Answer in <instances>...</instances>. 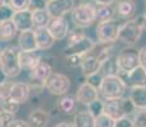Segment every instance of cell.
Listing matches in <instances>:
<instances>
[{
	"mask_svg": "<svg viewBox=\"0 0 146 127\" xmlns=\"http://www.w3.org/2000/svg\"><path fill=\"white\" fill-rule=\"evenodd\" d=\"M142 32H144V15H140L137 18L123 22L119 25L117 41L126 45L127 47H132L141 38Z\"/></svg>",
	"mask_w": 146,
	"mask_h": 127,
	"instance_id": "6da1fadb",
	"label": "cell"
},
{
	"mask_svg": "<svg viewBox=\"0 0 146 127\" xmlns=\"http://www.w3.org/2000/svg\"><path fill=\"white\" fill-rule=\"evenodd\" d=\"M67 37H69V45L64 50L65 56L78 55L84 57V56L92 53V51L95 49V42L84 32H81L80 28H78L76 32L69 33Z\"/></svg>",
	"mask_w": 146,
	"mask_h": 127,
	"instance_id": "7a4b0ae2",
	"label": "cell"
},
{
	"mask_svg": "<svg viewBox=\"0 0 146 127\" xmlns=\"http://www.w3.org/2000/svg\"><path fill=\"white\" fill-rule=\"evenodd\" d=\"M19 53H21V50L15 46L3 47L0 51V67L9 79L18 76L22 71Z\"/></svg>",
	"mask_w": 146,
	"mask_h": 127,
	"instance_id": "3957f363",
	"label": "cell"
},
{
	"mask_svg": "<svg viewBox=\"0 0 146 127\" xmlns=\"http://www.w3.org/2000/svg\"><path fill=\"white\" fill-rule=\"evenodd\" d=\"M126 90H127V85L119 75L104 76L99 88V94L103 97L104 102L117 100L125 97Z\"/></svg>",
	"mask_w": 146,
	"mask_h": 127,
	"instance_id": "277c9868",
	"label": "cell"
},
{
	"mask_svg": "<svg viewBox=\"0 0 146 127\" xmlns=\"http://www.w3.org/2000/svg\"><path fill=\"white\" fill-rule=\"evenodd\" d=\"M71 19L75 27L78 28H88L97 21L95 17V5L90 3H81L76 5L71 13Z\"/></svg>",
	"mask_w": 146,
	"mask_h": 127,
	"instance_id": "5b68a950",
	"label": "cell"
},
{
	"mask_svg": "<svg viewBox=\"0 0 146 127\" xmlns=\"http://www.w3.org/2000/svg\"><path fill=\"white\" fill-rule=\"evenodd\" d=\"M71 88V80L70 78L62 72L53 71L51 76L47 79L44 84V89L52 95L57 97H64L67 94V92Z\"/></svg>",
	"mask_w": 146,
	"mask_h": 127,
	"instance_id": "8992f818",
	"label": "cell"
},
{
	"mask_svg": "<svg viewBox=\"0 0 146 127\" xmlns=\"http://www.w3.org/2000/svg\"><path fill=\"white\" fill-rule=\"evenodd\" d=\"M116 61L119 74H128L137 66H140L139 51L135 50L133 47H126L118 52V55L116 56Z\"/></svg>",
	"mask_w": 146,
	"mask_h": 127,
	"instance_id": "52a82bcc",
	"label": "cell"
},
{
	"mask_svg": "<svg viewBox=\"0 0 146 127\" xmlns=\"http://www.w3.org/2000/svg\"><path fill=\"white\" fill-rule=\"evenodd\" d=\"M119 23L116 21H108V22H100L97 25V39L99 43L111 45L114 43L118 37V31H119Z\"/></svg>",
	"mask_w": 146,
	"mask_h": 127,
	"instance_id": "ba28073f",
	"label": "cell"
},
{
	"mask_svg": "<svg viewBox=\"0 0 146 127\" xmlns=\"http://www.w3.org/2000/svg\"><path fill=\"white\" fill-rule=\"evenodd\" d=\"M3 89L5 90L8 95L10 98L17 102L18 104H23L29 99V95H31V89L29 84L24 83V81H13V83H9L8 81L4 86H1Z\"/></svg>",
	"mask_w": 146,
	"mask_h": 127,
	"instance_id": "9c48e42d",
	"label": "cell"
},
{
	"mask_svg": "<svg viewBox=\"0 0 146 127\" xmlns=\"http://www.w3.org/2000/svg\"><path fill=\"white\" fill-rule=\"evenodd\" d=\"M52 72H53L52 65L47 63V61L41 60L29 71V78H31V81H32V83H29L31 89L37 88V86H43L44 88V84H46L47 79L51 76Z\"/></svg>",
	"mask_w": 146,
	"mask_h": 127,
	"instance_id": "30bf717a",
	"label": "cell"
},
{
	"mask_svg": "<svg viewBox=\"0 0 146 127\" xmlns=\"http://www.w3.org/2000/svg\"><path fill=\"white\" fill-rule=\"evenodd\" d=\"M76 7L75 0H48L47 1V12L52 19L55 18H65L66 14L72 13Z\"/></svg>",
	"mask_w": 146,
	"mask_h": 127,
	"instance_id": "8fae6325",
	"label": "cell"
},
{
	"mask_svg": "<svg viewBox=\"0 0 146 127\" xmlns=\"http://www.w3.org/2000/svg\"><path fill=\"white\" fill-rule=\"evenodd\" d=\"M99 90L85 81V83L80 84V86L78 88L75 98H76V102H79L80 104H84V106L88 107L89 104L99 99Z\"/></svg>",
	"mask_w": 146,
	"mask_h": 127,
	"instance_id": "7c38bea8",
	"label": "cell"
},
{
	"mask_svg": "<svg viewBox=\"0 0 146 127\" xmlns=\"http://www.w3.org/2000/svg\"><path fill=\"white\" fill-rule=\"evenodd\" d=\"M119 76L123 79L126 85L130 88L135 86H146V67L137 66L128 74H119Z\"/></svg>",
	"mask_w": 146,
	"mask_h": 127,
	"instance_id": "4fadbf2b",
	"label": "cell"
},
{
	"mask_svg": "<svg viewBox=\"0 0 146 127\" xmlns=\"http://www.w3.org/2000/svg\"><path fill=\"white\" fill-rule=\"evenodd\" d=\"M18 49L21 51H23V52L38 51L35 29L19 32V36H18Z\"/></svg>",
	"mask_w": 146,
	"mask_h": 127,
	"instance_id": "5bb4252c",
	"label": "cell"
},
{
	"mask_svg": "<svg viewBox=\"0 0 146 127\" xmlns=\"http://www.w3.org/2000/svg\"><path fill=\"white\" fill-rule=\"evenodd\" d=\"M48 29L53 36L55 41H62L65 39L70 33L69 29V23L66 22L65 18H55L51 19L48 24Z\"/></svg>",
	"mask_w": 146,
	"mask_h": 127,
	"instance_id": "9a60e30c",
	"label": "cell"
},
{
	"mask_svg": "<svg viewBox=\"0 0 146 127\" xmlns=\"http://www.w3.org/2000/svg\"><path fill=\"white\" fill-rule=\"evenodd\" d=\"M13 23L15 24L18 32L35 29L32 10L27 9V10H22V12H15V14L13 17Z\"/></svg>",
	"mask_w": 146,
	"mask_h": 127,
	"instance_id": "2e32d148",
	"label": "cell"
},
{
	"mask_svg": "<svg viewBox=\"0 0 146 127\" xmlns=\"http://www.w3.org/2000/svg\"><path fill=\"white\" fill-rule=\"evenodd\" d=\"M100 66H102V61L99 60L98 55H92V53H89V55L84 56L83 61H81V65H80L81 74L85 76V78H88V76L99 72Z\"/></svg>",
	"mask_w": 146,
	"mask_h": 127,
	"instance_id": "e0dca14e",
	"label": "cell"
},
{
	"mask_svg": "<svg viewBox=\"0 0 146 127\" xmlns=\"http://www.w3.org/2000/svg\"><path fill=\"white\" fill-rule=\"evenodd\" d=\"M36 39H37V47L38 51H47L55 45V38L50 32L48 27L35 28Z\"/></svg>",
	"mask_w": 146,
	"mask_h": 127,
	"instance_id": "ac0fdd59",
	"label": "cell"
},
{
	"mask_svg": "<svg viewBox=\"0 0 146 127\" xmlns=\"http://www.w3.org/2000/svg\"><path fill=\"white\" fill-rule=\"evenodd\" d=\"M28 125L31 127H47L50 122V114L42 108H36L28 116Z\"/></svg>",
	"mask_w": 146,
	"mask_h": 127,
	"instance_id": "d6986e66",
	"label": "cell"
},
{
	"mask_svg": "<svg viewBox=\"0 0 146 127\" xmlns=\"http://www.w3.org/2000/svg\"><path fill=\"white\" fill-rule=\"evenodd\" d=\"M41 60H42V56L40 51H32V52H23V51H21V53H19V63H21L22 70L31 71Z\"/></svg>",
	"mask_w": 146,
	"mask_h": 127,
	"instance_id": "ffe728a7",
	"label": "cell"
},
{
	"mask_svg": "<svg viewBox=\"0 0 146 127\" xmlns=\"http://www.w3.org/2000/svg\"><path fill=\"white\" fill-rule=\"evenodd\" d=\"M128 98L139 111L146 109V86H135L130 88V95Z\"/></svg>",
	"mask_w": 146,
	"mask_h": 127,
	"instance_id": "44dd1931",
	"label": "cell"
},
{
	"mask_svg": "<svg viewBox=\"0 0 146 127\" xmlns=\"http://www.w3.org/2000/svg\"><path fill=\"white\" fill-rule=\"evenodd\" d=\"M116 13L122 19L130 21L136 13V3L133 0H118L116 5Z\"/></svg>",
	"mask_w": 146,
	"mask_h": 127,
	"instance_id": "7402d4cb",
	"label": "cell"
},
{
	"mask_svg": "<svg viewBox=\"0 0 146 127\" xmlns=\"http://www.w3.org/2000/svg\"><path fill=\"white\" fill-rule=\"evenodd\" d=\"M104 114L109 116L114 121L119 120L122 117H126L125 111H123V106H122V99L104 102Z\"/></svg>",
	"mask_w": 146,
	"mask_h": 127,
	"instance_id": "603a6c76",
	"label": "cell"
},
{
	"mask_svg": "<svg viewBox=\"0 0 146 127\" xmlns=\"http://www.w3.org/2000/svg\"><path fill=\"white\" fill-rule=\"evenodd\" d=\"M75 107H76V98L74 95H64L60 98V100L57 102V106L56 108L58 109V112L62 114H70L75 111Z\"/></svg>",
	"mask_w": 146,
	"mask_h": 127,
	"instance_id": "cb8c5ba5",
	"label": "cell"
},
{
	"mask_svg": "<svg viewBox=\"0 0 146 127\" xmlns=\"http://www.w3.org/2000/svg\"><path fill=\"white\" fill-rule=\"evenodd\" d=\"M19 106L17 102H14L9 95L5 93V90L0 88V108L4 112H9L12 114H15L19 111Z\"/></svg>",
	"mask_w": 146,
	"mask_h": 127,
	"instance_id": "d4e9b609",
	"label": "cell"
},
{
	"mask_svg": "<svg viewBox=\"0 0 146 127\" xmlns=\"http://www.w3.org/2000/svg\"><path fill=\"white\" fill-rule=\"evenodd\" d=\"M74 127H95V118L86 111H79L74 116Z\"/></svg>",
	"mask_w": 146,
	"mask_h": 127,
	"instance_id": "484cf974",
	"label": "cell"
},
{
	"mask_svg": "<svg viewBox=\"0 0 146 127\" xmlns=\"http://www.w3.org/2000/svg\"><path fill=\"white\" fill-rule=\"evenodd\" d=\"M17 29L15 24L13 23V21H8V22H1L0 23V42H8L12 41L15 37Z\"/></svg>",
	"mask_w": 146,
	"mask_h": 127,
	"instance_id": "4316f807",
	"label": "cell"
},
{
	"mask_svg": "<svg viewBox=\"0 0 146 127\" xmlns=\"http://www.w3.org/2000/svg\"><path fill=\"white\" fill-rule=\"evenodd\" d=\"M114 14H116V8L112 5H95V17L99 23L113 21Z\"/></svg>",
	"mask_w": 146,
	"mask_h": 127,
	"instance_id": "83f0119b",
	"label": "cell"
},
{
	"mask_svg": "<svg viewBox=\"0 0 146 127\" xmlns=\"http://www.w3.org/2000/svg\"><path fill=\"white\" fill-rule=\"evenodd\" d=\"M32 14H33V25H35V28L48 27L52 18L47 12V9L35 10V12H32Z\"/></svg>",
	"mask_w": 146,
	"mask_h": 127,
	"instance_id": "f1b7e54d",
	"label": "cell"
},
{
	"mask_svg": "<svg viewBox=\"0 0 146 127\" xmlns=\"http://www.w3.org/2000/svg\"><path fill=\"white\" fill-rule=\"evenodd\" d=\"M100 72L104 76L118 75L119 70H118V66H117L116 57H111V59H108V60L103 61L102 66H100Z\"/></svg>",
	"mask_w": 146,
	"mask_h": 127,
	"instance_id": "f546056e",
	"label": "cell"
},
{
	"mask_svg": "<svg viewBox=\"0 0 146 127\" xmlns=\"http://www.w3.org/2000/svg\"><path fill=\"white\" fill-rule=\"evenodd\" d=\"M88 112L93 116L94 118L102 116L103 113H104V100H102L99 98V99L93 102L92 104H89L88 106Z\"/></svg>",
	"mask_w": 146,
	"mask_h": 127,
	"instance_id": "4dcf8cb0",
	"label": "cell"
},
{
	"mask_svg": "<svg viewBox=\"0 0 146 127\" xmlns=\"http://www.w3.org/2000/svg\"><path fill=\"white\" fill-rule=\"evenodd\" d=\"M14 14H15V10H14L9 4L5 3L3 7H0V23H1V22L13 21Z\"/></svg>",
	"mask_w": 146,
	"mask_h": 127,
	"instance_id": "1f68e13d",
	"label": "cell"
},
{
	"mask_svg": "<svg viewBox=\"0 0 146 127\" xmlns=\"http://www.w3.org/2000/svg\"><path fill=\"white\" fill-rule=\"evenodd\" d=\"M7 4H9L15 12L27 10L31 7V0H5Z\"/></svg>",
	"mask_w": 146,
	"mask_h": 127,
	"instance_id": "d6a6232c",
	"label": "cell"
},
{
	"mask_svg": "<svg viewBox=\"0 0 146 127\" xmlns=\"http://www.w3.org/2000/svg\"><path fill=\"white\" fill-rule=\"evenodd\" d=\"M114 123L116 121L104 113L95 118V127H114Z\"/></svg>",
	"mask_w": 146,
	"mask_h": 127,
	"instance_id": "836d02e7",
	"label": "cell"
},
{
	"mask_svg": "<svg viewBox=\"0 0 146 127\" xmlns=\"http://www.w3.org/2000/svg\"><path fill=\"white\" fill-rule=\"evenodd\" d=\"M103 79H104V75L99 71V72H97V74H93V75L88 76V78H86V83H89L90 85H93L94 88H97L98 90H99L100 85H102Z\"/></svg>",
	"mask_w": 146,
	"mask_h": 127,
	"instance_id": "e575fe53",
	"label": "cell"
},
{
	"mask_svg": "<svg viewBox=\"0 0 146 127\" xmlns=\"http://www.w3.org/2000/svg\"><path fill=\"white\" fill-rule=\"evenodd\" d=\"M135 127H146V109L136 112L132 118Z\"/></svg>",
	"mask_w": 146,
	"mask_h": 127,
	"instance_id": "d590c367",
	"label": "cell"
},
{
	"mask_svg": "<svg viewBox=\"0 0 146 127\" xmlns=\"http://www.w3.org/2000/svg\"><path fill=\"white\" fill-rule=\"evenodd\" d=\"M83 59L84 57L78 55H69V56H65V64L70 67H80Z\"/></svg>",
	"mask_w": 146,
	"mask_h": 127,
	"instance_id": "8d00e7d4",
	"label": "cell"
},
{
	"mask_svg": "<svg viewBox=\"0 0 146 127\" xmlns=\"http://www.w3.org/2000/svg\"><path fill=\"white\" fill-rule=\"evenodd\" d=\"M122 106H123V111H125V114L127 116H130V114H132L135 111H136V107L133 106V103L131 102L130 98H125L123 97L122 98Z\"/></svg>",
	"mask_w": 146,
	"mask_h": 127,
	"instance_id": "74e56055",
	"label": "cell"
},
{
	"mask_svg": "<svg viewBox=\"0 0 146 127\" xmlns=\"http://www.w3.org/2000/svg\"><path fill=\"white\" fill-rule=\"evenodd\" d=\"M46 7H47V0H31L29 10L35 12V10L46 9Z\"/></svg>",
	"mask_w": 146,
	"mask_h": 127,
	"instance_id": "f35d334b",
	"label": "cell"
},
{
	"mask_svg": "<svg viewBox=\"0 0 146 127\" xmlns=\"http://www.w3.org/2000/svg\"><path fill=\"white\" fill-rule=\"evenodd\" d=\"M114 127H135V126H133L132 118L126 116V117H122V118H119V120H117L116 123H114Z\"/></svg>",
	"mask_w": 146,
	"mask_h": 127,
	"instance_id": "ab89813d",
	"label": "cell"
},
{
	"mask_svg": "<svg viewBox=\"0 0 146 127\" xmlns=\"http://www.w3.org/2000/svg\"><path fill=\"white\" fill-rule=\"evenodd\" d=\"M0 116H1V120H3V123H4V127H7L10 122H13L15 120L14 116L15 114H12L9 112H4V111H0Z\"/></svg>",
	"mask_w": 146,
	"mask_h": 127,
	"instance_id": "60d3db41",
	"label": "cell"
},
{
	"mask_svg": "<svg viewBox=\"0 0 146 127\" xmlns=\"http://www.w3.org/2000/svg\"><path fill=\"white\" fill-rule=\"evenodd\" d=\"M7 127H31V126L28 125L27 121H24V120H17V118H15V120H14L13 122H10Z\"/></svg>",
	"mask_w": 146,
	"mask_h": 127,
	"instance_id": "b9f144b4",
	"label": "cell"
},
{
	"mask_svg": "<svg viewBox=\"0 0 146 127\" xmlns=\"http://www.w3.org/2000/svg\"><path fill=\"white\" fill-rule=\"evenodd\" d=\"M139 59H140V65L146 67V46L141 47L139 50Z\"/></svg>",
	"mask_w": 146,
	"mask_h": 127,
	"instance_id": "7bdbcfd3",
	"label": "cell"
},
{
	"mask_svg": "<svg viewBox=\"0 0 146 127\" xmlns=\"http://www.w3.org/2000/svg\"><path fill=\"white\" fill-rule=\"evenodd\" d=\"M94 5H113L117 0H93Z\"/></svg>",
	"mask_w": 146,
	"mask_h": 127,
	"instance_id": "ee69618b",
	"label": "cell"
},
{
	"mask_svg": "<svg viewBox=\"0 0 146 127\" xmlns=\"http://www.w3.org/2000/svg\"><path fill=\"white\" fill-rule=\"evenodd\" d=\"M8 76H7V74H5L4 71H3L1 70V67H0V88H1V86H4L5 84L8 83Z\"/></svg>",
	"mask_w": 146,
	"mask_h": 127,
	"instance_id": "f6af8a7d",
	"label": "cell"
},
{
	"mask_svg": "<svg viewBox=\"0 0 146 127\" xmlns=\"http://www.w3.org/2000/svg\"><path fill=\"white\" fill-rule=\"evenodd\" d=\"M55 127H74V125L70 123V122H60V123H57Z\"/></svg>",
	"mask_w": 146,
	"mask_h": 127,
	"instance_id": "bcb514c9",
	"label": "cell"
},
{
	"mask_svg": "<svg viewBox=\"0 0 146 127\" xmlns=\"http://www.w3.org/2000/svg\"><path fill=\"white\" fill-rule=\"evenodd\" d=\"M0 127H4V123H3V120H1V116H0Z\"/></svg>",
	"mask_w": 146,
	"mask_h": 127,
	"instance_id": "7dc6e473",
	"label": "cell"
},
{
	"mask_svg": "<svg viewBox=\"0 0 146 127\" xmlns=\"http://www.w3.org/2000/svg\"><path fill=\"white\" fill-rule=\"evenodd\" d=\"M4 4H5V0H0V7H3Z\"/></svg>",
	"mask_w": 146,
	"mask_h": 127,
	"instance_id": "c3c4849f",
	"label": "cell"
},
{
	"mask_svg": "<svg viewBox=\"0 0 146 127\" xmlns=\"http://www.w3.org/2000/svg\"><path fill=\"white\" fill-rule=\"evenodd\" d=\"M0 51H1V49H0Z\"/></svg>",
	"mask_w": 146,
	"mask_h": 127,
	"instance_id": "681fc988",
	"label": "cell"
},
{
	"mask_svg": "<svg viewBox=\"0 0 146 127\" xmlns=\"http://www.w3.org/2000/svg\"><path fill=\"white\" fill-rule=\"evenodd\" d=\"M47 1H48V0H47Z\"/></svg>",
	"mask_w": 146,
	"mask_h": 127,
	"instance_id": "f907efd6",
	"label": "cell"
}]
</instances>
